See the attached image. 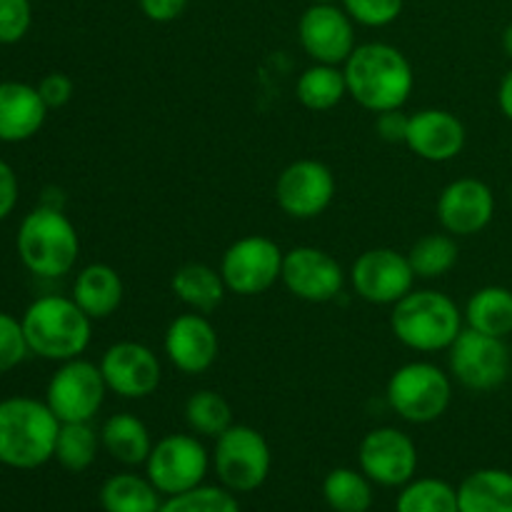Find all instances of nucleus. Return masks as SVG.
Returning a JSON list of instances; mask_svg holds the SVG:
<instances>
[{"instance_id": "obj_44", "label": "nucleus", "mask_w": 512, "mask_h": 512, "mask_svg": "<svg viewBox=\"0 0 512 512\" xmlns=\"http://www.w3.org/2000/svg\"><path fill=\"white\" fill-rule=\"evenodd\" d=\"M310 3H315V5H325V3H335V0H310Z\"/></svg>"}, {"instance_id": "obj_2", "label": "nucleus", "mask_w": 512, "mask_h": 512, "mask_svg": "<svg viewBox=\"0 0 512 512\" xmlns=\"http://www.w3.org/2000/svg\"><path fill=\"white\" fill-rule=\"evenodd\" d=\"M60 420L45 400L13 395L0 400V463L35 470L55 458Z\"/></svg>"}, {"instance_id": "obj_6", "label": "nucleus", "mask_w": 512, "mask_h": 512, "mask_svg": "<svg viewBox=\"0 0 512 512\" xmlns=\"http://www.w3.org/2000/svg\"><path fill=\"white\" fill-rule=\"evenodd\" d=\"M388 405L413 425H428L443 418L453 400V378L443 368L425 360L395 370L385 388Z\"/></svg>"}, {"instance_id": "obj_9", "label": "nucleus", "mask_w": 512, "mask_h": 512, "mask_svg": "<svg viewBox=\"0 0 512 512\" xmlns=\"http://www.w3.org/2000/svg\"><path fill=\"white\" fill-rule=\"evenodd\" d=\"M210 463L208 450L195 435L173 433L153 443L145 460V475L160 495L170 498L203 485Z\"/></svg>"}, {"instance_id": "obj_7", "label": "nucleus", "mask_w": 512, "mask_h": 512, "mask_svg": "<svg viewBox=\"0 0 512 512\" xmlns=\"http://www.w3.org/2000/svg\"><path fill=\"white\" fill-rule=\"evenodd\" d=\"M213 468L220 485L230 493H253L263 488L270 475V445L263 435L250 425H230L223 435L215 438Z\"/></svg>"}, {"instance_id": "obj_42", "label": "nucleus", "mask_w": 512, "mask_h": 512, "mask_svg": "<svg viewBox=\"0 0 512 512\" xmlns=\"http://www.w3.org/2000/svg\"><path fill=\"white\" fill-rule=\"evenodd\" d=\"M498 105H500V110H503L505 118L512 120V70H508V73H505V78L500 80Z\"/></svg>"}, {"instance_id": "obj_8", "label": "nucleus", "mask_w": 512, "mask_h": 512, "mask_svg": "<svg viewBox=\"0 0 512 512\" xmlns=\"http://www.w3.org/2000/svg\"><path fill=\"white\" fill-rule=\"evenodd\" d=\"M100 365L73 358L60 363L45 388V403L60 423H90L108 395Z\"/></svg>"}, {"instance_id": "obj_26", "label": "nucleus", "mask_w": 512, "mask_h": 512, "mask_svg": "<svg viewBox=\"0 0 512 512\" xmlns=\"http://www.w3.org/2000/svg\"><path fill=\"white\" fill-rule=\"evenodd\" d=\"M463 315L468 328L505 340L512 335V290L503 285L475 290Z\"/></svg>"}, {"instance_id": "obj_34", "label": "nucleus", "mask_w": 512, "mask_h": 512, "mask_svg": "<svg viewBox=\"0 0 512 512\" xmlns=\"http://www.w3.org/2000/svg\"><path fill=\"white\" fill-rule=\"evenodd\" d=\"M158 512H240V505L223 485H198L188 493L170 495Z\"/></svg>"}, {"instance_id": "obj_38", "label": "nucleus", "mask_w": 512, "mask_h": 512, "mask_svg": "<svg viewBox=\"0 0 512 512\" xmlns=\"http://www.w3.org/2000/svg\"><path fill=\"white\" fill-rule=\"evenodd\" d=\"M35 88H38L40 98H43V103L48 105V110H53V108H63V105L70 103L75 85L65 73H48L38 85H35Z\"/></svg>"}, {"instance_id": "obj_29", "label": "nucleus", "mask_w": 512, "mask_h": 512, "mask_svg": "<svg viewBox=\"0 0 512 512\" xmlns=\"http://www.w3.org/2000/svg\"><path fill=\"white\" fill-rule=\"evenodd\" d=\"M323 498L333 512H368L373 505V480L363 470L335 468L325 475Z\"/></svg>"}, {"instance_id": "obj_10", "label": "nucleus", "mask_w": 512, "mask_h": 512, "mask_svg": "<svg viewBox=\"0 0 512 512\" xmlns=\"http://www.w3.org/2000/svg\"><path fill=\"white\" fill-rule=\"evenodd\" d=\"M450 378L458 380L465 390L488 393L500 388L510 375V350L503 338L463 328L448 348Z\"/></svg>"}, {"instance_id": "obj_14", "label": "nucleus", "mask_w": 512, "mask_h": 512, "mask_svg": "<svg viewBox=\"0 0 512 512\" xmlns=\"http://www.w3.org/2000/svg\"><path fill=\"white\" fill-rule=\"evenodd\" d=\"M345 270L338 260L313 245H298L283 255L280 280L290 295L305 303H330L345 288Z\"/></svg>"}, {"instance_id": "obj_3", "label": "nucleus", "mask_w": 512, "mask_h": 512, "mask_svg": "<svg viewBox=\"0 0 512 512\" xmlns=\"http://www.w3.org/2000/svg\"><path fill=\"white\" fill-rule=\"evenodd\" d=\"M20 323L30 353L53 363L80 358L93 338V318L65 295H43L33 300Z\"/></svg>"}, {"instance_id": "obj_1", "label": "nucleus", "mask_w": 512, "mask_h": 512, "mask_svg": "<svg viewBox=\"0 0 512 512\" xmlns=\"http://www.w3.org/2000/svg\"><path fill=\"white\" fill-rule=\"evenodd\" d=\"M348 95L370 113L400 110L415 88L410 60L395 45L365 43L343 65Z\"/></svg>"}, {"instance_id": "obj_40", "label": "nucleus", "mask_w": 512, "mask_h": 512, "mask_svg": "<svg viewBox=\"0 0 512 512\" xmlns=\"http://www.w3.org/2000/svg\"><path fill=\"white\" fill-rule=\"evenodd\" d=\"M188 8V0H140V10L153 23H173Z\"/></svg>"}, {"instance_id": "obj_39", "label": "nucleus", "mask_w": 512, "mask_h": 512, "mask_svg": "<svg viewBox=\"0 0 512 512\" xmlns=\"http://www.w3.org/2000/svg\"><path fill=\"white\" fill-rule=\"evenodd\" d=\"M408 123L410 115L400 110H385V113H378L375 118V133L385 140V143H403L408 138Z\"/></svg>"}, {"instance_id": "obj_41", "label": "nucleus", "mask_w": 512, "mask_h": 512, "mask_svg": "<svg viewBox=\"0 0 512 512\" xmlns=\"http://www.w3.org/2000/svg\"><path fill=\"white\" fill-rule=\"evenodd\" d=\"M18 175L5 160H0V220L8 218L18 205Z\"/></svg>"}, {"instance_id": "obj_20", "label": "nucleus", "mask_w": 512, "mask_h": 512, "mask_svg": "<svg viewBox=\"0 0 512 512\" xmlns=\"http://www.w3.org/2000/svg\"><path fill=\"white\" fill-rule=\"evenodd\" d=\"M465 140L468 133L463 120L450 110L425 108L410 115L405 145L428 163H448L458 158L465 148Z\"/></svg>"}, {"instance_id": "obj_31", "label": "nucleus", "mask_w": 512, "mask_h": 512, "mask_svg": "<svg viewBox=\"0 0 512 512\" xmlns=\"http://www.w3.org/2000/svg\"><path fill=\"white\" fill-rule=\"evenodd\" d=\"M185 423L200 438H218L233 425V408L218 390H195L185 403Z\"/></svg>"}, {"instance_id": "obj_32", "label": "nucleus", "mask_w": 512, "mask_h": 512, "mask_svg": "<svg viewBox=\"0 0 512 512\" xmlns=\"http://www.w3.org/2000/svg\"><path fill=\"white\" fill-rule=\"evenodd\" d=\"M395 512H458V488L440 478H413L400 490Z\"/></svg>"}, {"instance_id": "obj_37", "label": "nucleus", "mask_w": 512, "mask_h": 512, "mask_svg": "<svg viewBox=\"0 0 512 512\" xmlns=\"http://www.w3.org/2000/svg\"><path fill=\"white\" fill-rule=\"evenodd\" d=\"M33 23L30 0H0V45H13L28 35Z\"/></svg>"}, {"instance_id": "obj_33", "label": "nucleus", "mask_w": 512, "mask_h": 512, "mask_svg": "<svg viewBox=\"0 0 512 512\" xmlns=\"http://www.w3.org/2000/svg\"><path fill=\"white\" fill-rule=\"evenodd\" d=\"M100 433L90 423H60L58 440H55V460L70 473H83L95 463L98 455Z\"/></svg>"}, {"instance_id": "obj_30", "label": "nucleus", "mask_w": 512, "mask_h": 512, "mask_svg": "<svg viewBox=\"0 0 512 512\" xmlns=\"http://www.w3.org/2000/svg\"><path fill=\"white\" fill-rule=\"evenodd\" d=\"M458 258L460 248L450 233L423 235L408 253L415 278L423 280H435L448 275L458 265Z\"/></svg>"}, {"instance_id": "obj_25", "label": "nucleus", "mask_w": 512, "mask_h": 512, "mask_svg": "<svg viewBox=\"0 0 512 512\" xmlns=\"http://www.w3.org/2000/svg\"><path fill=\"white\" fill-rule=\"evenodd\" d=\"M458 512H512V473L483 468L458 485Z\"/></svg>"}, {"instance_id": "obj_13", "label": "nucleus", "mask_w": 512, "mask_h": 512, "mask_svg": "<svg viewBox=\"0 0 512 512\" xmlns=\"http://www.w3.org/2000/svg\"><path fill=\"white\" fill-rule=\"evenodd\" d=\"M360 470L380 488H403L418 470V448L398 428H375L358 445Z\"/></svg>"}, {"instance_id": "obj_5", "label": "nucleus", "mask_w": 512, "mask_h": 512, "mask_svg": "<svg viewBox=\"0 0 512 512\" xmlns=\"http://www.w3.org/2000/svg\"><path fill=\"white\" fill-rule=\"evenodd\" d=\"M465 315L450 295L440 290H410L393 305L390 330L405 348L415 353L448 350L463 333Z\"/></svg>"}, {"instance_id": "obj_28", "label": "nucleus", "mask_w": 512, "mask_h": 512, "mask_svg": "<svg viewBox=\"0 0 512 512\" xmlns=\"http://www.w3.org/2000/svg\"><path fill=\"white\" fill-rule=\"evenodd\" d=\"M295 95H298L300 105L315 113H325L340 105V100L348 95V85H345V73L340 65H325L315 63L298 78L295 85Z\"/></svg>"}, {"instance_id": "obj_45", "label": "nucleus", "mask_w": 512, "mask_h": 512, "mask_svg": "<svg viewBox=\"0 0 512 512\" xmlns=\"http://www.w3.org/2000/svg\"><path fill=\"white\" fill-rule=\"evenodd\" d=\"M510 203H512V190H510Z\"/></svg>"}, {"instance_id": "obj_16", "label": "nucleus", "mask_w": 512, "mask_h": 512, "mask_svg": "<svg viewBox=\"0 0 512 512\" xmlns=\"http://www.w3.org/2000/svg\"><path fill=\"white\" fill-rule=\"evenodd\" d=\"M100 373L110 393L125 400L148 398L163 380L158 355L148 345L135 340H120L110 345L100 358Z\"/></svg>"}, {"instance_id": "obj_17", "label": "nucleus", "mask_w": 512, "mask_h": 512, "mask_svg": "<svg viewBox=\"0 0 512 512\" xmlns=\"http://www.w3.org/2000/svg\"><path fill=\"white\" fill-rule=\"evenodd\" d=\"M298 38L305 53L325 65H345L358 48L355 20L335 3L310 5L298 23Z\"/></svg>"}, {"instance_id": "obj_36", "label": "nucleus", "mask_w": 512, "mask_h": 512, "mask_svg": "<svg viewBox=\"0 0 512 512\" xmlns=\"http://www.w3.org/2000/svg\"><path fill=\"white\" fill-rule=\"evenodd\" d=\"M350 18L365 28H385L403 13V0H343Z\"/></svg>"}, {"instance_id": "obj_18", "label": "nucleus", "mask_w": 512, "mask_h": 512, "mask_svg": "<svg viewBox=\"0 0 512 512\" xmlns=\"http://www.w3.org/2000/svg\"><path fill=\"white\" fill-rule=\"evenodd\" d=\"M163 348L173 368H178L185 375H200L213 368L215 360H218V330L203 313L190 310V313L178 315L168 325Z\"/></svg>"}, {"instance_id": "obj_11", "label": "nucleus", "mask_w": 512, "mask_h": 512, "mask_svg": "<svg viewBox=\"0 0 512 512\" xmlns=\"http://www.w3.org/2000/svg\"><path fill=\"white\" fill-rule=\"evenodd\" d=\"M283 250L265 235H245L235 240L220 260L225 288L235 295H260L273 288L283 273Z\"/></svg>"}, {"instance_id": "obj_22", "label": "nucleus", "mask_w": 512, "mask_h": 512, "mask_svg": "<svg viewBox=\"0 0 512 512\" xmlns=\"http://www.w3.org/2000/svg\"><path fill=\"white\" fill-rule=\"evenodd\" d=\"M123 278L118 270L105 263H90L75 275L73 295L70 298L85 310L93 320H105L123 303Z\"/></svg>"}, {"instance_id": "obj_23", "label": "nucleus", "mask_w": 512, "mask_h": 512, "mask_svg": "<svg viewBox=\"0 0 512 512\" xmlns=\"http://www.w3.org/2000/svg\"><path fill=\"white\" fill-rule=\"evenodd\" d=\"M100 445L115 463L125 465V468L145 465L150 450H153L150 430L133 413L110 415L100 428Z\"/></svg>"}, {"instance_id": "obj_24", "label": "nucleus", "mask_w": 512, "mask_h": 512, "mask_svg": "<svg viewBox=\"0 0 512 512\" xmlns=\"http://www.w3.org/2000/svg\"><path fill=\"white\" fill-rule=\"evenodd\" d=\"M170 290L185 308L203 315L213 313L218 305H223L225 293H228L220 270L205 263H188L175 270L170 278Z\"/></svg>"}, {"instance_id": "obj_4", "label": "nucleus", "mask_w": 512, "mask_h": 512, "mask_svg": "<svg viewBox=\"0 0 512 512\" xmlns=\"http://www.w3.org/2000/svg\"><path fill=\"white\" fill-rule=\"evenodd\" d=\"M20 263L38 278H63L75 268L80 255V238L63 208L43 205L20 220L15 238Z\"/></svg>"}, {"instance_id": "obj_12", "label": "nucleus", "mask_w": 512, "mask_h": 512, "mask_svg": "<svg viewBox=\"0 0 512 512\" xmlns=\"http://www.w3.org/2000/svg\"><path fill=\"white\" fill-rule=\"evenodd\" d=\"M348 278L355 295L370 305H395L415 285L408 255L393 248L365 250L353 263Z\"/></svg>"}, {"instance_id": "obj_19", "label": "nucleus", "mask_w": 512, "mask_h": 512, "mask_svg": "<svg viewBox=\"0 0 512 512\" xmlns=\"http://www.w3.org/2000/svg\"><path fill=\"white\" fill-rule=\"evenodd\" d=\"M495 215V195L478 178H458L438 198V220L450 235H478Z\"/></svg>"}, {"instance_id": "obj_43", "label": "nucleus", "mask_w": 512, "mask_h": 512, "mask_svg": "<svg viewBox=\"0 0 512 512\" xmlns=\"http://www.w3.org/2000/svg\"><path fill=\"white\" fill-rule=\"evenodd\" d=\"M503 48H505V53H508V58L512 60V23L505 28V33H503Z\"/></svg>"}, {"instance_id": "obj_15", "label": "nucleus", "mask_w": 512, "mask_h": 512, "mask_svg": "<svg viewBox=\"0 0 512 512\" xmlns=\"http://www.w3.org/2000/svg\"><path fill=\"white\" fill-rule=\"evenodd\" d=\"M335 198V175L320 160H295L275 183V200L280 210L295 220H313L328 210Z\"/></svg>"}, {"instance_id": "obj_27", "label": "nucleus", "mask_w": 512, "mask_h": 512, "mask_svg": "<svg viewBox=\"0 0 512 512\" xmlns=\"http://www.w3.org/2000/svg\"><path fill=\"white\" fill-rule=\"evenodd\" d=\"M100 505L105 512H158L160 500L158 488L148 480V475L118 473L110 475L100 488Z\"/></svg>"}, {"instance_id": "obj_35", "label": "nucleus", "mask_w": 512, "mask_h": 512, "mask_svg": "<svg viewBox=\"0 0 512 512\" xmlns=\"http://www.w3.org/2000/svg\"><path fill=\"white\" fill-rule=\"evenodd\" d=\"M28 355L30 348L23 333V323L0 310V375L18 368Z\"/></svg>"}, {"instance_id": "obj_21", "label": "nucleus", "mask_w": 512, "mask_h": 512, "mask_svg": "<svg viewBox=\"0 0 512 512\" xmlns=\"http://www.w3.org/2000/svg\"><path fill=\"white\" fill-rule=\"evenodd\" d=\"M48 118V105L38 88L20 80L0 83V143H23L38 135Z\"/></svg>"}]
</instances>
